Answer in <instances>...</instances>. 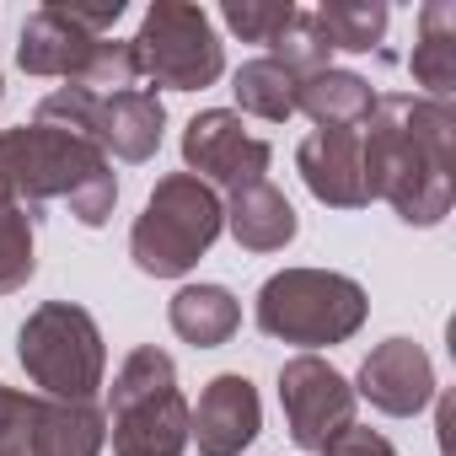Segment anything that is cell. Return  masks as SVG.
<instances>
[{"label": "cell", "mask_w": 456, "mask_h": 456, "mask_svg": "<svg viewBox=\"0 0 456 456\" xmlns=\"http://www.w3.org/2000/svg\"><path fill=\"white\" fill-rule=\"evenodd\" d=\"M360 397L392 419H408L419 413L429 397H435V365L429 354L413 344V338H387L365 354L360 365Z\"/></svg>", "instance_id": "4fadbf2b"}, {"label": "cell", "mask_w": 456, "mask_h": 456, "mask_svg": "<svg viewBox=\"0 0 456 456\" xmlns=\"http://www.w3.org/2000/svg\"><path fill=\"white\" fill-rule=\"evenodd\" d=\"M102 38L76 28L65 12H60V0H49V6H38L28 22H22V44H17V65L28 76H60L65 86H81V76L92 70Z\"/></svg>", "instance_id": "5bb4252c"}, {"label": "cell", "mask_w": 456, "mask_h": 456, "mask_svg": "<svg viewBox=\"0 0 456 456\" xmlns=\"http://www.w3.org/2000/svg\"><path fill=\"white\" fill-rule=\"evenodd\" d=\"M322 456H397V451H392L387 435H376V429H365V424H349V429H338V435L328 440Z\"/></svg>", "instance_id": "d4e9b609"}, {"label": "cell", "mask_w": 456, "mask_h": 456, "mask_svg": "<svg viewBox=\"0 0 456 456\" xmlns=\"http://www.w3.org/2000/svg\"><path fill=\"white\" fill-rule=\"evenodd\" d=\"M296 167H301L306 188L322 204H333V209L370 204L365 167H360V129H317V134H306L301 151H296Z\"/></svg>", "instance_id": "9a60e30c"}, {"label": "cell", "mask_w": 456, "mask_h": 456, "mask_svg": "<svg viewBox=\"0 0 456 456\" xmlns=\"http://www.w3.org/2000/svg\"><path fill=\"white\" fill-rule=\"evenodd\" d=\"M38 124H54L86 145H97L102 156L118 161H145L161 145V124L167 108L156 92L134 86V92H81V86H60L38 102Z\"/></svg>", "instance_id": "52a82bcc"}, {"label": "cell", "mask_w": 456, "mask_h": 456, "mask_svg": "<svg viewBox=\"0 0 456 456\" xmlns=\"http://www.w3.org/2000/svg\"><path fill=\"white\" fill-rule=\"evenodd\" d=\"M33 209L28 204H0V296H12L33 280Z\"/></svg>", "instance_id": "7402d4cb"}, {"label": "cell", "mask_w": 456, "mask_h": 456, "mask_svg": "<svg viewBox=\"0 0 456 456\" xmlns=\"http://www.w3.org/2000/svg\"><path fill=\"white\" fill-rule=\"evenodd\" d=\"M17 360L33 376V387H44V397L54 403H92L102 387V365H108L92 312L70 301H49L22 322Z\"/></svg>", "instance_id": "8992f818"}, {"label": "cell", "mask_w": 456, "mask_h": 456, "mask_svg": "<svg viewBox=\"0 0 456 456\" xmlns=\"http://www.w3.org/2000/svg\"><path fill=\"white\" fill-rule=\"evenodd\" d=\"M451 134L456 108L435 97H381L360 124V167L370 199H387L408 225L451 215Z\"/></svg>", "instance_id": "6da1fadb"}, {"label": "cell", "mask_w": 456, "mask_h": 456, "mask_svg": "<svg viewBox=\"0 0 456 456\" xmlns=\"http://www.w3.org/2000/svg\"><path fill=\"white\" fill-rule=\"evenodd\" d=\"M108 419L92 403H54L0 387V456H97Z\"/></svg>", "instance_id": "9c48e42d"}, {"label": "cell", "mask_w": 456, "mask_h": 456, "mask_svg": "<svg viewBox=\"0 0 456 456\" xmlns=\"http://www.w3.org/2000/svg\"><path fill=\"white\" fill-rule=\"evenodd\" d=\"M280 403L301 451H328V440L354 424V387L317 354H296L280 370Z\"/></svg>", "instance_id": "30bf717a"}, {"label": "cell", "mask_w": 456, "mask_h": 456, "mask_svg": "<svg viewBox=\"0 0 456 456\" xmlns=\"http://www.w3.org/2000/svg\"><path fill=\"white\" fill-rule=\"evenodd\" d=\"M220 17H225V28L242 33L248 44H274L290 28L296 6H290V0H225Z\"/></svg>", "instance_id": "cb8c5ba5"}, {"label": "cell", "mask_w": 456, "mask_h": 456, "mask_svg": "<svg viewBox=\"0 0 456 456\" xmlns=\"http://www.w3.org/2000/svg\"><path fill=\"white\" fill-rule=\"evenodd\" d=\"M129 44H134L140 76L156 86H172V92H199V86L220 81V70H225L209 17L199 6H183V0H156Z\"/></svg>", "instance_id": "ba28073f"}, {"label": "cell", "mask_w": 456, "mask_h": 456, "mask_svg": "<svg viewBox=\"0 0 456 456\" xmlns=\"http://www.w3.org/2000/svg\"><path fill=\"white\" fill-rule=\"evenodd\" d=\"M269 49H274L269 60H274V65H285L296 81H301V76L328 70V60H333V49H328V38H322V28H317V17H312V12H296V17H290V28H285Z\"/></svg>", "instance_id": "603a6c76"}, {"label": "cell", "mask_w": 456, "mask_h": 456, "mask_svg": "<svg viewBox=\"0 0 456 456\" xmlns=\"http://www.w3.org/2000/svg\"><path fill=\"white\" fill-rule=\"evenodd\" d=\"M0 156H6L12 204L38 209L44 199H65L81 225H102L118 204V177H113L108 156L54 124L6 129L0 134Z\"/></svg>", "instance_id": "7a4b0ae2"}, {"label": "cell", "mask_w": 456, "mask_h": 456, "mask_svg": "<svg viewBox=\"0 0 456 456\" xmlns=\"http://www.w3.org/2000/svg\"><path fill=\"white\" fill-rule=\"evenodd\" d=\"M225 225H232V237H237L248 253H280L285 242H296V209H290V199H285L269 177L232 193Z\"/></svg>", "instance_id": "2e32d148"}, {"label": "cell", "mask_w": 456, "mask_h": 456, "mask_svg": "<svg viewBox=\"0 0 456 456\" xmlns=\"http://www.w3.org/2000/svg\"><path fill=\"white\" fill-rule=\"evenodd\" d=\"M167 322H172V333H177L183 344H193V349H220L225 338L237 333L242 306H237V296L225 290V285H183V290L172 296V306H167Z\"/></svg>", "instance_id": "ac0fdd59"}, {"label": "cell", "mask_w": 456, "mask_h": 456, "mask_svg": "<svg viewBox=\"0 0 456 456\" xmlns=\"http://www.w3.org/2000/svg\"><path fill=\"white\" fill-rule=\"evenodd\" d=\"M0 97H6V86H0Z\"/></svg>", "instance_id": "4316f807"}, {"label": "cell", "mask_w": 456, "mask_h": 456, "mask_svg": "<svg viewBox=\"0 0 456 456\" xmlns=\"http://www.w3.org/2000/svg\"><path fill=\"white\" fill-rule=\"evenodd\" d=\"M220 225H225V204L215 199V188L199 183L193 172H172L156 183V193L145 199V209L134 220L129 258L140 264V274L177 280L209 253Z\"/></svg>", "instance_id": "3957f363"}, {"label": "cell", "mask_w": 456, "mask_h": 456, "mask_svg": "<svg viewBox=\"0 0 456 456\" xmlns=\"http://www.w3.org/2000/svg\"><path fill=\"white\" fill-rule=\"evenodd\" d=\"M264 429V403L248 376L225 370L204 387L199 408H188V440L199 456H242Z\"/></svg>", "instance_id": "7c38bea8"}, {"label": "cell", "mask_w": 456, "mask_h": 456, "mask_svg": "<svg viewBox=\"0 0 456 456\" xmlns=\"http://www.w3.org/2000/svg\"><path fill=\"white\" fill-rule=\"evenodd\" d=\"M113 451L118 456H183L188 403L177 392V365L156 344L134 349L113 376Z\"/></svg>", "instance_id": "5b68a950"}, {"label": "cell", "mask_w": 456, "mask_h": 456, "mask_svg": "<svg viewBox=\"0 0 456 456\" xmlns=\"http://www.w3.org/2000/svg\"><path fill=\"white\" fill-rule=\"evenodd\" d=\"M376 97H370V81L349 76V70H317V76H301L296 81V113H306L317 129H360L370 118Z\"/></svg>", "instance_id": "e0dca14e"}, {"label": "cell", "mask_w": 456, "mask_h": 456, "mask_svg": "<svg viewBox=\"0 0 456 456\" xmlns=\"http://www.w3.org/2000/svg\"><path fill=\"white\" fill-rule=\"evenodd\" d=\"M328 49H349V54H370L387 33V6L381 0H328L322 12H312Z\"/></svg>", "instance_id": "44dd1931"}, {"label": "cell", "mask_w": 456, "mask_h": 456, "mask_svg": "<svg viewBox=\"0 0 456 456\" xmlns=\"http://www.w3.org/2000/svg\"><path fill=\"white\" fill-rule=\"evenodd\" d=\"M183 161H188V172H193L199 183H220V188L237 193V188L264 183L274 151H269V140L248 134L242 113H232V108H209V113H199V118H188Z\"/></svg>", "instance_id": "8fae6325"}, {"label": "cell", "mask_w": 456, "mask_h": 456, "mask_svg": "<svg viewBox=\"0 0 456 456\" xmlns=\"http://www.w3.org/2000/svg\"><path fill=\"white\" fill-rule=\"evenodd\" d=\"M0 204H12V183H6V156H0Z\"/></svg>", "instance_id": "484cf974"}, {"label": "cell", "mask_w": 456, "mask_h": 456, "mask_svg": "<svg viewBox=\"0 0 456 456\" xmlns=\"http://www.w3.org/2000/svg\"><path fill=\"white\" fill-rule=\"evenodd\" d=\"M365 312H370L365 290L349 274H328V269H285L258 290V328L301 349L354 338Z\"/></svg>", "instance_id": "277c9868"}, {"label": "cell", "mask_w": 456, "mask_h": 456, "mask_svg": "<svg viewBox=\"0 0 456 456\" xmlns=\"http://www.w3.org/2000/svg\"><path fill=\"white\" fill-rule=\"evenodd\" d=\"M408 70L419 86H429L435 102L451 97L456 86V6L451 0H429L419 12V44L408 54Z\"/></svg>", "instance_id": "d6986e66"}, {"label": "cell", "mask_w": 456, "mask_h": 456, "mask_svg": "<svg viewBox=\"0 0 456 456\" xmlns=\"http://www.w3.org/2000/svg\"><path fill=\"white\" fill-rule=\"evenodd\" d=\"M237 102H242V113H253V118H264V124H285L290 113H296V76L285 70V65H274L269 54L264 60H248L242 70H237Z\"/></svg>", "instance_id": "ffe728a7"}]
</instances>
